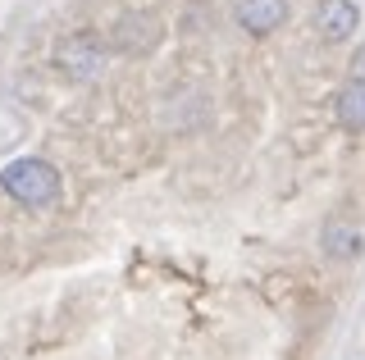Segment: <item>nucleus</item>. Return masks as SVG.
Returning a JSON list of instances; mask_svg holds the SVG:
<instances>
[{"label": "nucleus", "mask_w": 365, "mask_h": 360, "mask_svg": "<svg viewBox=\"0 0 365 360\" xmlns=\"http://www.w3.org/2000/svg\"><path fill=\"white\" fill-rule=\"evenodd\" d=\"M0 187H5V196H14L19 206H32V210H46L55 206L64 192V178L55 164L46 160H14L0 169Z\"/></svg>", "instance_id": "f257e3e1"}, {"label": "nucleus", "mask_w": 365, "mask_h": 360, "mask_svg": "<svg viewBox=\"0 0 365 360\" xmlns=\"http://www.w3.org/2000/svg\"><path fill=\"white\" fill-rule=\"evenodd\" d=\"M315 23H319V37L324 41H347L351 32L361 28V9L351 5V0H324Z\"/></svg>", "instance_id": "20e7f679"}, {"label": "nucleus", "mask_w": 365, "mask_h": 360, "mask_svg": "<svg viewBox=\"0 0 365 360\" xmlns=\"http://www.w3.org/2000/svg\"><path fill=\"white\" fill-rule=\"evenodd\" d=\"M155 37H160V23H151V14H128V18H119L110 46L123 55H146L155 46Z\"/></svg>", "instance_id": "7ed1b4c3"}, {"label": "nucleus", "mask_w": 365, "mask_h": 360, "mask_svg": "<svg viewBox=\"0 0 365 360\" xmlns=\"http://www.w3.org/2000/svg\"><path fill=\"white\" fill-rule=\"evenodd\" d=\"M55 64H60L73 83H87V78H96L106 69V41H101L96 32H73V37H64L60 46H55Z\"/></svg>", "instance_id": "f03ea898"}, {"label": "nucleus", "mask_w": 365, "mask_h": 360, "mask_svg": "<svg viewBox=\"0 0 365 360\" xmlns=\"http://www.w3.org/2000/svg\"><path fill=\"white\" fill-rule=\"evenodd\" d=\"M324 251L338 255V260H347V255H361V233H356V228H342V223H329Z\"/></svg>", "instance_id": "0eeeda50"}, {"label": "nucleus", "mask_w": 365, "mask_h": 360, "mask_svg": "<svg viewBox=\"0 0 365 360\" xmlns=\"http://www.w3.org/2000/svg\"><path fill=\"white\" fill-rule=\"evenodd\" d=\"M351 83H365V46L356 51V60H351Z\"/></svg>", "instance_id": "6e6552de"}, {"label": "nucleus", "mask_w": 365, "mask_h": 360, "mask_svg": "<svg viewBox=\"0 0 365 360\" xmlns=\"http://www.w3.org/2000/svg\"><path fill=\"white\" fill-rule=\"evenodd\" d=\"M233 14L247 32H274L288 18V0H237Z\"/></svg>", "instance_id": "39448f33"}, {"label": "nucleus", "mask_w": 365, "mask_h": 360, "mask_svg": "<svg viewBox=\"0 0 365 360\" xmlns=\"http://www.w3.org/2000/svg\"><path fill=\"white\" fill-rule=\"evenodd\" d=\"M338 119H342V128H351V132L365 128V83H347V87H342Z\"/></svg>", "instance_id": "423d86ee"}]
</instances>
